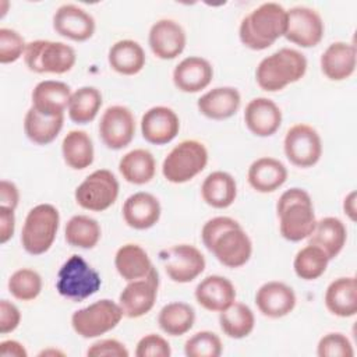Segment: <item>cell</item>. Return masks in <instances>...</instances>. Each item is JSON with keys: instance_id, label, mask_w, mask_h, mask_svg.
Masks as SVG:
<instances>
[{"instance_id": "cell-1", "label": "cell", "mask_w": 357, "mask_h": 357, "mask_svg": "<svg viewBox=\"0 0 357 357\" xmlns=\"http://www.w3.org/2000/svg\"><path fill=\"white\" fill-rule=\"evenodd\" d=\"M287 11L278 3H262L241 20L238 36L244 46L264 50L284 36Z\"/></svg>"}, {"instance_id": "cell-2", "label": "cell", "mask_w": 357, "mask_h": 357, "mask_svg": "<svg viewBox=\"0 0 357 357\" xmlns=\"http://www.w3.org/2000/svg\"><path fill=\"white\" fill-rule=\"evenodd\" d=\"M276 212L280 234L293 243L307 238L317 225L311 197L303 188L286 190L276 204Z\"/></svg>"}, {"instance_id": "cell-3", "label": "cell", "mask_w": 357, "mask_h": 357, "mask_svg": "<svg viewBox=\"0 0 357 357\" xmlns=\"http://www.w3.org/2000/svg\"><path fill=\"white\" fill-rule=\"evenodd\" d=\"M307 71V59L296 49L282 47L262 59L257 67L255 78L261 89L276 92L297 82Z\"/></svg>"}, {"instance_id": "cell-4", "label": "cell", "mask_w": 357, "mask_h": 357, "mask_svg": "<svg viewBox=\"0 0 357 357\" xmlns=\"http://www.w3.org/2000/svg\"><path fill=\"white\" fill-rule=\"evenodd\" d=\"M60 223V215L56 206L39 204L33 206L24 222L21 243L31 255H40L52 247Z\"/></svg>"}, {"instance_id": "cell-5", "label": "cell", "mask_w": 357, "mask_h": 357, "mask_svg": "<svg viewBox=\"0 0 357 357\" xmlns=\"http://www.w3.org/2000/svg\"><path fill=\"white\" fill-rule=\"evenodd\" d=\"M100 284V275L78 254L71 255L61 265L56 280L59 294L78 303L95 294Z\"/></svg>"}, {"instance_id": "cell-6", "label": "cell", "mask_w": 357, "mask_h": 357, "mask_svg": "<svg viewBox=\"0 0 357 357\" xmlns=\"http://www.w3.org/2000/svg\"><path fill=\"white\" fill-rule=\"evenodd\" d=\"M208 163V151L197 139H185L176 145L165 158L162 173L174 184L187 183L201 173Z\"/></svg>"}, {"instance_id": "cell-7", "label": "cell", "mask_w": 357, "mask_h": 357, "mask_svg": "<svg viewBox=\"0 0 357 357\" xmlns=\"http://www.w3.org/2000/svg\"><path fill=\"white\" fill-rule=\"evenodd\" d=\"M24 60L33 73L64 74L74 67L77 56L75 50L63 42L38 39L26 43Z\"/></svg>"}, {"instance_id": "cell-8", "label": "cell", "mask_w": 357, "mask_h": 357, "mask_svg": "<svg viewBox=\"0 0 357 357\" xmlns=\"http://www.w3.org/2000/svg\"><path fill=\"white\" fill-rule=\"evenodd\" d=\"M121 307L109 300L102 298L91 305L75 311L71 317V325L81 337H98L114 329L123 318Z\"/></svg>"}, {"instance_id": "cell-9", "label": "cell", "mask_w": 357, "mask_h": 357, "mask_svg": "<svg viewBox=\"0 0 357 357\" xmlns=\"http://www.w3.org/2000/svg\"><path fill=\"white\" fill-rule=\"evenodd\" d=\"M74 197L77 204L86 211H106L119 197V181L110 170H95L75 188Z\"/></svg>"}, {"instance_id": "cell-10", "label": "cell", "mask_w": 357, "mask_h": 357, "mask_svg": "<svg viewBox=\"0 0 357 357\" xmlns=\"http://www.w3.org/2000/svg\"><path fill=\"white\" fill-rule=\"evenodd\" d=\"M159 259L166 275L177 283H188L197 279L205 269V257L190 244H178L162 250Z\"/></svg>"}, {"instance_id": "cell-11", "label": "cell", "mask_w": 357, "mask_h": 357, "mask_svg": "<svg viewBox=\"0 0 357 357\" xmlns=\"http://www.w3.org/2000/svg\"><path fill=\"white\" fill-rule=\"evenodd\" d=\"M284 155L290 163L298 167L314 166L322 155V141L318 131L308 124L290 127L283 141Z\"/></svg>"}, {"instance_id": "cell-12", "label": "cell", "mask_w": 357, "mask_h": 357, "mask_svg": "<svg viewBox=\"0 0 357 357\" xmlns=\"http://www.w3.org/2000/svg\"><path fill=\"white\" fill-rule=\"evenodd\" d=\"M159 275L155 268L141 279L131 280L119 296V305L128 318H139L148 314L156 301Z\"/></svg>"}, {"instance_id": "cell-13", "label": "cell", "mask_w": 357, "mask_h": 357, "mask_svg": "<svg viewBox=\"0 0 357 357\" xmlns=\"http://www.w3.org/2000/svg\"><path fill=\"white\" fill-rule=\"evenodd\" d=\"M135 134V119L131 110L121 105L107 107L99 123V135L109 149H123L132 141Z\"/></svg>"}, {"instance_id": "cell-14", "label": "cell", "mask_w": 357, "mask_h": 357, "mask_svg": "<svg viewBox=\"0 0 357 357\" xmlns=\"http://www.w3.org/2000/svg\"><path fill=\"white\" fill-rule=\"evenodd\" d=\"M208 250L227 268L245 265L252 252V243L240 225L223 230L213 238Z\"/></svg>"}, {"instance_id": "cell-15", "label": "cell", "mask_w": 357, "mask_h": 357, "mask_svg": "<svg viewBox=\"0 0 357 357\" xmlns=\"http://www.w3.org/2000/svg\"><path fill=\"white\" fill-rule=\"evenodd\" d=\"M324 31V21L314 8L297 6L287 10L284 32V38L287 40L301 47H312L322 40Z\"/></svg>"}, {"instance_id": "cell-16", "label": "cell", "mask_w": 357, "mask_h": 357, "mask_svg": "<svg viewBox=\"0 0 357 357\" xmlns=\"http://www.w3.org/2000/svg\"><path fill=\"white\" fill-rule=\"evenodd\" d=\"M180 130V120L176 112L166 106L148 109L141 119V132L146 142L165 145L172 142Z\"/></svg>"}, {"instance_id": "cell-17", "label": "cell", "mask_w": 357, "mask_h": 357, "mask_svg": "<svg viewBox=\"0 0 357 357\" xmlns=\"http://www.w3.org/2000/svg\"><path fill=\"white\" fill-rule=\"evenodd\" d=\"M148 42L156 57L162 60H172L183 53L187 38L180 24L173 20L163 18L151 26Z\"/></svg>"}, {"instance_id": "cell-18", "label": "cell", "mask_w": 357, "mask_h": 357, "mask_svg": "<svg viewBox=\"0 0 357 357\" xmlns=\"http://www.w3.org/2000/svg\"><path fill=\"white\" fill-rule=\"evenodd\" d=\"M54 31L71 40L84 42L95 32V20L84 8L75 4L60 6L53 15Z\"/></svg>"}, {"instance_id": "cell-19", "label": "cell", "mask_w": 357, "mask_h": 357, "mask_svg": "<svg viewBox=\"0 0 357 357\" xmlns=\"http://www.w3.org/2000/svg\"><path fill=\"white\" fill-rule=\"evenodd\" d=\"M255 304L265 317L282 318L296 307V294L286 283L272 280L257 290Z\"/></svg>"}, {"instance_id": "cell-20", "label": "cell", "mask_w": 357, "mask_h": 357, "mask_svg": "<svg viewBox=\"0 0 357 357\" xmlns=\"http://www.w3.org/2000/svg\"><path fill=\"white\" fill-rule=\"evenodd\" d=\"M244 121L254 135L271 137L282 124V112L273 100L268 98H254L245 106Z\"/></svg>"}, {"instance_id": "cell-21", "label": "cell", "mask_w": 357, "mask_h": 357, "mask_svg": "<svg viewBox=\"0 0 357 357\" xmlns=\"http://www.w3.org/2000/svg\"><path fill=\"white\" fill-rule=\"evenodd\" d=\"M213 77L211 63L198 56H190L181 60L173 70V82L181 92L195 93L205 89Z\"/></svg>"}, {"instance_id": "cell-22", "label": "cell", "mask_w": 357, "mask_h": 357, "mask_svg": "<svg viewBox=\"0 0 357 357\" xmlns=\"http://www.w3.org/2000/svg\"><path fill=\"white\" fill-rule=\"evenodd\" d=\"M71 95V89L66 82L46 79L33 88L32 107L43 116H64V110L68 107Z\"/></svg>"}, {"instance_id": "cell-23", "label": "cell", "mask_w": 357, "mask_h": 357, "mask_svg": "<svg viewBox=\"0 0 357 357\" xmlns=\"http://www.w3.org/2000/svg\"><path fill=\"white\" fill-rule=\"evenodd\" d=\"M195 300L205 310L220 312L236 301V289L227 278L211 275L197 284Z\"/></svg>"}, {"instance_id": "cell-24", "label": "cell", "mask_w": 357, "mask_h": 357, "mask_svg": "<svg viewBox=\"0 0 357 357\" xmlns=\"http://www.w3.org/2000/svg\"><path fill=\"white\" fill-rule=\"evenodd\" d=\"M160 211L159 199L155 195L139 191L124 201L123 218L130 227L135 230H146L158 223Z\"/></svg>"}, {"instance_id": "cell-25", "label": "cell", "mask_w": 357, "mask_h": 357, "mask_svg": "<svg viewBox=\"0 0 357 357\" xmlns=\"http://www.w3.org/2000/svg\"><path fill=\"white\" fill-rule=\"evenodd\" d=\"M241 103L240 92L233 86H218L204 93L198 102V110L208 119L225 120L236 114Z\"/></svg>"}, {"instance_id": "cell-26", "label": "cell", "mask_w": 357, "mask_h": 357, "mask_svg": "<svg viewBox=\"0 0 357 357\" xmlns=\"http://www.w3.org/2000/svg\"><path fill=\"white\" fill-rule=\"evenodd\" d=\"M321 70L331 81H343L356 70V47L346 42L331 43L321 56Z\"/></svg>"}, {"instance_id": "cell-27", "label": "cell", "mask_w": 357, "mask_h": 357, "mask_svg": "<svg viewBox=\"0 0 357 357\" xmlns=\"http://www.w3.org/2000/svg\"><path fill=\"white\" fill-rule=\"evenodd\" d=\"M248 183L258 192H273L287 178L286 166L275 158H259L248 169Z\"/></svg>"}, {"instance_id": "cell-28", "label": "cell", "mask_w": 357, "mask_h": 357, "mask_svg": "<svg viewBox=\"0 0 357 357\" xmlns=\"http://www.w3.org/2000/svg\"><path fill=\"white\" fill-rule=\"evenodd\" d=\"M346 237L344 223L337 218L326 216L317 222L312 233L308 236V244L319 247L329 259H333L343 250Z\"/></svg>"}, {"instance_id": "cell-29", "label": "cell", "mask_w": 357, "mask_h": 357, "mask_svg": "<svg viewBox=\"0 0 357 357\" xmlns=\"http://www.w3.org/2000/svg\"><path fill=\"white\" fill-rule=\"evenodd\" d=\"M325 305L333 315L349 318L357 312V282L356 278H337L325 291Z\"/></svg>"}, {"instance_id": "cell-30", "label": "cell", "mask_w": 357, "mask_h": 357, "mask_svg": "<svg viewBox=\"0 0 357 357\" xmlns=\"http://www.w3.org/2000/svg\"><path fill=\"white\" fill-rule=\"evenodd\" d=\"M202 199L212 208L225 209L230 206L237 195V184L231 174L226 172H212L201 185Z\"/></svg>"}, {"instance_id": "cell-31", "label": "cell", "mask_w": 357, "mask_h": 357, "mask_svg": "<svg viewBox=\"0 0 357 357\" xmlns=\"http://www.w3.org/2000/svg\"><path fill=\"white\" fill-rule=\"evenodd\" d=\"M114 266L119 275L127 280L145 278L153 268L146 251L138 244H124L114 255Z\"/></svg>"}, {"instance_id": "cell-32", "label": "cell", "mask_w": 357, "mask_h": 357, "mask_svg": "<svg viewBox=\"0 0 357 357\" xmlns=\"http://www.w3.org/2000/svg\"><path fill=\"white\" fill-rule=\"evenodd\" d=\"M110 67L123 75L138 74L146 61L142 46L131 39H123L116 42L107 56Z\"/></svg>"}, {"instance_id": "cell-33", "label": "cell", "mask_w": 357, "mask_h": 357, "mask_svg": "<svg viewBox=\"0 0 357 357\" xmlns=\"http://www.w3.org/2000/svg\"><path fill=\"white\" fill-rule=\"evenodd\" d=\"M119 170L123 178L131 184L149 183L156 172V162L153 155L142 148L127 152L119 162Z\"/></svg>"}, {"instance_id": "cell-34", "label": "cell", "mask_w": 357, "mask_h": 357, "mask_svg": "<svg viewBox=\"0 0 357 357\" xmlns=\"http://www.w3.org/2000/svg\"><path fill=\"white\" fill-rule=\"evenodd\" d=\"M61 152L64 162L74 170H84L93 162V144L82 130H71L63 138Z\"/></svg>"}, {"instance_id": "cell-35", "label": "cell", "mask_w": 357, "mask_h": 357, "mask_svg": "<svg viewBox=\"0 0 357 357\" xmlns=\"http://www.w3.org/2000/svg\"><path fill=\"white\" fill-rule=\"evenodd\" d=\"M64 116L49 117L40 114L35 107H29L24 119V131L29 141L38 145H47L56 139L63 128Z\"/></svg>"}, {"instance_id": "cell-36", "label": "cell", "mask_w": 357, "mask_h": 357, "mask_svg": "<svg viewBox=\"0 0 357 357\" xmlns=\"http://www.w3.org/2000/svg\"><path fill=\"white\" fill-rule=\"evenodd\" d=\"M195 322L194 308L183 301L166 304L158 315L160 329L170 336H181L187 333Z\"/></svg>"}, {"instance_id": "cell-37", "label": "cell", "mask_w": 357, "mask_h": 357, "mask_svg": "<svg viewBox=\"0 0 357 357\" xmlns=\"http://www.w3.org/2000/svg\"><path fill=\"white\" fill-rule=\"evenodd\" d=\"M219 324L223 333L231 339L248 336L255 325V317L251 308L243 303H233L219 314Z\"/></svg>"}, {"instance_id": "cell-38", "label": "cell", "mask_w": 357, "mask_h": 357, "mask_svg": "<svg viewBox=\"0 0 357 357\" xmlns=\"http://www.w3.org/2000/svg\"><path fill=\"white\" fill-rule=\"evenodd\" d=\"M102 95L95 86H81L77 89L68 103V116L77 124L91 123L102 106Z\"/></svg>"}, {"instance_id": "cell-39", "label": "cell", "mask_w": 357, "mask_h": 357, "mask_svg": "<svg viewBox=\"0 0 357 357\" xmlns=\"http://www.w3.org/2000/svg\"><path fill=\"white\" fill-rule=\"evenodd\" d=\"M64 237L70 245L89 250L93 248L100 238V226L95 219L86 215H75L67 222Z\"/></svg>"}, {"instance_id": "cell-40", "label": "cell", "mask_w": 357, "mask_h": 357, "mask_svg": "<svg viewBox=\"0 0 357 357\" xmlns=\"http://www.w3.org/2000/svg\"><path fill=\"white\" fill-rule=\"evenodd\" d=\"M328 262L329 258L319 247L308 244L296 254L293 268L300 279L315 280L324 275Z\"/></svg>"}, {"instance_id": "cell-41", "label": "cell", "mask_w": 357, "mask_h": 357, "mask_svg": "<svg viewBox=\"0 0 357 357\" xmlns=\"http://www.w3.org/2000/svg\"><path fill=\"white\" fill-rule=\"evenodd\" d=\"M42 290L40 275L28 268L15 271L8 279V291L21 301H31L39 296Z\"/></svg>"}, {"instance_id": "cell-42", "label": "cell", "mask_w": 357, "mask_h": 357, "mask_svg": "<svg viewBox=\"0 0 357 357\" xmlns=\"http://www.w3.org/2000/svg\"><path fill=\"white\" fill-rule=\"evenodd\" d=\"M184 353L188 357H219L222 354V342L216 333L201 331L185 342Z\"/></svg>"}, {"instance_id": "cell-43", "label": "cell", "mask_w": 357, "mask_h": 357, "mask_svg": "<svg viewBox=\"0 0 357 357\" xmlns=\"http://www.w3.org/2000/svg\"><path fill=\"white\" fill-rule=\"evenodd\" d=\"M317 354L319 357H353L354 350L343 333L332 332L319 339Z\"/></svg>"}, {"instance_id": "cell-44", "label": "cell", "mask_w": 357, "mask_h": 357, "mask_svg": "<svg viewBox=\"0 0 357 357\" xmlns=\"http://www.w3.org/2000/svg\"><path fill=\"white\" fill-rule=\"evenodd\" d=\"M26 43L14 29L0 28V63L8 64L17 61L25 53Z\"/></svg>"}, {"instance_id": "cell-45", "label": "cell", "mask_w": 357, "mask_h": 357, "mask_svg": "<svg viewBox=\"0 0 357 357\" xmlns=\"http://www.w3.org/2000/svg\"><path fill=\"white\" fill-rule=\"evenodd\" d=\"M172 354L169 342L155 333H149L139 339L135 356L137 357H169Z\"/></svg>"}, {"instance_id": "cell-46", "label": "cell", "mask_w": 357, "mask_h": 357, "mask_svg": "<svg viewBox=\"0 0 357 357\" xmlns=\"http://www.w3.org/2000/svg\"><path fill=\"white\" fill-rule=\"evenodd\" d=\"M86 354L91 357H127L128 350L116 339H103L91 344Z\"/></svg>"}, {"instance_id": "cell-47", "label": "cell", "mask_w": 357, "mask_h": 357, "mask_svg": "<svg viewBox=\"0 0 357 357\" xmlns=\"http://www.w3.org/2000/svg\"><path fill=\"white\" fill-rule=\"evenodd\" d=\"M237 225H240V223L237 220L229 218V216H216L213 219H209L204 225L202 231H201L204 245L208 248L216 236H219L223 230H226L229 227H233V226H237Z\"/></svg>"}, {"instance_id": "cell-48", "label": "cell", "mask_w": 357, "mask_h": 357, "mask_svg": "<svg viewBox=\"0 0 357 357\" xmlns=\"http://www.w3.org/2000/svg\"><path fill=\"white\" fill-rule=\"evenodd\" d=\"M21 321L20 310L8 300L0 301V333L6 335L17 329Z\"/></svg>"}, {"instance_id": "cell-49", "label": "cell", "mask_w": 357, "mask_h": 357, "mask_svg": "<svg viewBox=\"0 0 357 357\" xmlns=\"http://www.w3.org/2000/svg\"><path fill=\"white\" fill-rule=\"evenodd\" d=\"M15 216L14 209L0 206V243L6 244L14 234Z\"/></svg>"}, {"instance_id": "cell-50", "label": "cell", "mask_w": 357, "mask_h": 357, "mask_svg": "<svg viewBox=\"0 0 357 357\" xmlns=\"http://www.w3.org/2000/svg\"><path fill=\"white\" fill-rule=\"evenodd\" d=\"M20 201V192L14 183L1 180L0 181V206L15 209Z\"/></svg>"}, {"instance_id": "cell-51", "label": "cell", "mask_w": 357, "mask_h": 357, "mask_svg": "<svg viewBox=\"0 0 357 357\" xmlns=\"http://www.w3.org/2000/svg\"><path fill=\"white\" fill-rule=\"evenodd\" d=\"M0 354L3 357L15 356V357H26L28 353L24 346L17 340H4L0 343Z\"/></svg>"}, {"instance_id": "cell-52", "label": "cell", "mask_w": 357, "mask_h": 357, "mask_svg": "<svg viewBox=\"0 0 357 357\" xmlns=\"http://www.w3.org/2000/svg\"><path fill=\"white\" fill-rule=\"evenodd\" d=\"M343 211L350 218V220H356V191H351L343 201Z\"/></svg>"}]
</instances>
